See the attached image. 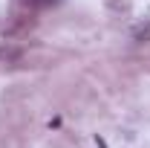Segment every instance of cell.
Listing matches in <instances>:
<instances>
[{"mask_svg":"<svg viewBox=\"0 0 150 148\" xmlns=\"http://www.w3.org/2000/svg\"><path fill=\"white\" fill-rule=\"evenodd\" d=\"M29 9H52V6H58L61 0H23Z\"/></svg>","mask_w":150,"mask_h":148,"instance_id":"cell-1","label":"cell"}]
</instances>
